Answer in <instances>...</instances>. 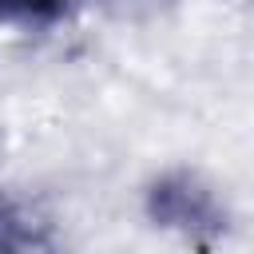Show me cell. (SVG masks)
<instances>
[{"label": "cell", "mask_w": 254, "mask_h": 254, "mask_svg": "<svg viewBox=\"0 0 254 254\" xmlns=\"http://www.w3.org/2000/svg\"><path fill=\"white\" fill-rule=\"evenodd\" d=\"M147 214L190 242H210L226 230V210L218 194L190 171H171L155 179L147 190Z\"/></svg>", "instance_id": "6da1fadb"}, {"label": "cell", "mask_w": 254, "mask_h": 254, "mask_svg": "<svg viewBox=\"0 0 254 254\" xmlns=\"http://www.w3.org/2000/svg\"><path fill=\"white\" fill-rule=\"evenodd\" d=\"M36 242V226L24 214V206L0 190V254H24Z\"/></svg>", "instance_id": "7a4b0ae2"}, {"label": "cell", "mask_w": 254, "mask_h": 254, "mask_svg": "<svg viewBox=\"0 0 254 254\" xmlns=\"http://www.w3.org/2000/svg\"><path fill=\"white\" fill-rule=\"evenodd\" d=\"M71 0H0V24H52Z\"/></svg>", "instance_id": "3957f363"}]
</instances>
